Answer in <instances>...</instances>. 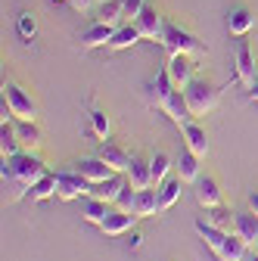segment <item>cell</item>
<instances>
[{
    "label": "cell",
    "mask_w": 258,
    "mask_h": 261,
    "mask_svg": "<svg viewBox=\"0 0 258 261\" xmlns=\"http://www.w3.org/2000/svg\"><path fill=\"white\" fill-rule=\"evenodd\" d=\"M237 81L252 87L255 84V53H252V44L249 41H240L237 44Z\"/></svg>",
    "instance_id": "obj_10"
},
{
    "label": "cell",
    "mask_w": 258,
    "mask_h": 261,
    "mask_svg": "<svg viewBox=\"0 0 258 261\" xmlns=\"http://www.w3.org/2000/svg\"><path fill=\"white\" fill-rule=\"evenodd\" d=\"M134 199H137V187L131 184V180H127L124 187H121V193L115 196V208H121V212H134Z\"/></svg>",
    "instance_id": "obj_33"
},
{
    "label": "cell",
    "mask_w": 258,
    "mask_h": 261,
    "mask_svg": "<svg viewBox=\"0 0 258 261\" xmlns=\"http://www.w3.org/2000/svg\"><path fill=\"white\" fill-rule=\"evenodd\" d=\"M180 90H184V96H187V106H190L193 115L212 112V109L218 106V100H221V87L212 84V81H205V78H193V81H190L187 87H180Z\"/></svg>",
    "instance_id": "obj_2"
},
{
    "label": "cell",
    "mask_w": 258,
    "mask_h": 261,
    "mask_svg": "<svg viewBox=\"0 0 258 261\" xmlns=\"http://www.w3.org/2000/svg\"><path fill=\"white\" fill-rule=\"evenodd\" d=\"M149 171H152V184L159 187V184L168 177V171H171V155L168 152H156L149 159Z\"/></svg>",
    "instance_id": "obj_29"
},
{
    "label": "cell",
    "mask_w": 258,
    "mask_h": 261,
    "mask_svg": "<svg viewBox=\"0 0 258 261\" xmlns=\"http://www.w3.org/2000/svg\"><path fill=\"white\" fill-rule=\"evenodd\" d=\"M28 196H31L35 202H41V199H50V196H56V171H47L41 180H35V184H31Z\"/></svg>",
    "instance_id": "obj_27"
},
{
    "label": "cell",
    "mask_w": 258,
    "mask_h": 261,
    "mask_svg": "<svg viewBox=\"0 0 258 261\" xmlns=\"http://www.w3.org/2000/svg\"><path fill=\"white\" fill-rule=\"evenodd\" d=\"M47 174V162L41 155H35L31 149L25 152H16L4 162V180H13L16 184V193H13V199H19V196H25L31 190V184L41 180Z\"/></svg>",
    "instance_id": "obj_1"
},
{
    "label": "cell",
    "mask_w": 258,
    "mask_h": 261,
    "mask_svg": "<svg viewBox=\"0 0 258 261\" xmlns=\"http://www.w3.org/2000/svg\"><path fill=\"white\" fill-rule=\"evenodd\" d=\"M249 208L258 215V190H252V193H249Z\"/></svg>",
    "instance_id": "obj_38"
},
{
    "label": "cell",
    "mask_w": 258,
    "mask_h": 261,
    "mask_svg": "<svg viewBox=\"0 0 258 261\" xmlns=\"http://www.w3.org/2000/svg\"><path fill=\"white\" fill-rule=\"evenodd\" d=\"M249 261H258V252H252V258H249Z\"/></svg>",
    "instance_id": "obj_40"
},
{
    "label": "cell",
    "mask_w": 258,
    "mask_h": 261,
    "mask_svg": "<svg viewBox=\"0 0 258 261\" xmlns=\"http://www.w3.org/2000/svg\"><path fill=\"white\" fill-rule=\"evenodd\" d=\"M134 25L140 28V35L149 38V41H159V38H162V28H165L162 16H159V10H156L152 4H146V7L140 10V16L134 19Z\"/></svg>",
    "instance_id": "obj_12"
},
{
    "label": "cell",
    "mask_w": 258,
    "mask_h": 261,
    "mask_svg": "<svg viewBox=\"0 0 258 261\" xmlns=\"http://www.w3.org/2000/svg\"><path fill=\"white\" fill-rule=\"evenodd\" d=\"M118 25L115 22H93L84 35H81V47L84 50H93V47H109V41L115 38Z\"/></svg>",
    "instance_id": "obj_8"
},
{
    "label": "cell",
    "mask_w": 258,
    "mask_h": 261,
    "mask_svg": "<svg viewBox=\"0 0 258 261\" xmlns=\"http://www.w3.org/2000/svg\"><path fill=\"white\" fill-rule=\"evenodd\" d=\"M205 212H209V215H205L209 224L221 227V230H230V227H234V218H237V215H230L224 205H215V208H205Z\"/></svg>",
    "instance_id": "obj_31"
},
{
    "label": "cell",
    "mask_w": 258,
    "mask_h": 261,
    "mask_svg": "<svg viewBox=\"0 0 258 261\" xmlns=\"http://www.w3.org/2000/svg\"><path fill=\"white\" fill-rule=\"evenodd\" d=\"M16 134H19V143L22 146H28V149H35V146H41L44 143V137H41V127L35 124V121H28V118H16Z\"/></svg>",
    "instance_id": "obj_22"
},
{
    "label": "cell",
    "mask_w": 258,
    "mask_h": 261,
    "mask_svg": "<svg viewBox=\"0 0 258 261\" xmlns=\"http://www.w3.org/2000/svg\"><path fill=\"white\" fill-rule=\"evenodd\" d=\"M19 146H22V143H19V134H16V127L7 121L4 127H0V149H4V159H10V155L22 152Z\"/></svg>",
    "instance_id": "obj_28"
},
{
    "label": "cell",
    "mask_w": 258,
    "mask_h": 261,
    "mask_svg": "<svg viewBox=\"0 0 258 261\" xmlns=\"http://www.w3.org/2000/svg\"><path fill=\"white\" fill-rule=\"evenodd\" d=\"M140 38H143V35H140V28H137L134 22H127V25H118L115 38L109 41V50H127V47H134Z\"/></svg>",
    "instance_id": "obj_24"
},
{
    "label": "cell",
    "mask_w": 258,
    "mask_h": 261,
    "mask_svg": "<svg viewBox=\"0 0 258 261\" xmlns=\"http://www.w3.org/2000/svg\"><path fill=\"white\" fill-rule=\"evenodd\" d=\"M196 202H199L202 208H215V205H221V202H224L221 180H218L215 174H205V177H199V180H196Z\"/></svg>",
    "instance_id": "obj_9"
},
{
    "label": "cell",
    "mask_w": 258,
    "mask_h": 261,
    "mask_svg": "<svg viewBox=\"0 0 258 261\" xmlns=\"http://www.w3.org/2000/svg\"><path fill=\"white\" fill-rule=\"evenodd\" d=\"M180 137H184L187 149H193L199 159H205V152H209V134H205L202 124H196V121L190 118L187 124H180Z\"/></svg>",
    "instance_id": "obj_13"
},
{
    "label": "cell",
    "mask_w": 258,
    "mask_h": 261,
    "mask_svg": "<svg viewBox=\"0 0 258 261\" xmlns=\"http://www.w3.org/2000/svg\"><path fill=\"white\" fill-rule=\"evenodd\" d=\"M124 16V0H103V7H100V22H115Z\"/></svg>",
    "instance_id": "obj_32"
},
{
    "label": "cell",
    "mask_w": 258,
    "mask_h": 261,
    "mask_svg": "<svg viewBox=\"0 0 258 261\" xmlns=\"http://www.w3.org/2000/svg\"><path fill=\"white\" fill-rule=\"evenodd\" d=\"M69 4H72L78 13H84V10H90V4H93V0H69Z\"/></svg>",
    "instance_id": "obj_37"
},
{
    "label": "cell",
    "mask_w": 258,
    "mask_h": 261,
    "mask_svg": "<svg viewBox=\"0 0 258 261\" xmlns=\"http://www.w3.org/2000/svg\"><path fill=\"white\" fill-rule=\"evenodd\" d=\"M159 109H162V112H165L177 127H180V124H187V121L193 118V112H190V106H187V96H184V90H180V87H177V90H174V93H171V96H168V100L159 106Z\"/></svg>",
    "instance_id": "obj_14"
},
{
    "label": "cell",
    "mask_w": 258,
    "mask_h": 261,
    "mask_svg": "<svg viewBox=\"0 0 258 261\" xmlns=\"http://www.w3.org/2000/svg\"><path fill=\"white\" fill-rule=\"evenodd\" d=\"M53 4H56V0H53Z\"/></svg>",
    "instance_id": "obj_42"
},
{
    "label": "cell",
    "mask_w": 258,
    "mask_h": 261,
    "mask_svg": "<svg viewBox=\"0 0 258 261\" xmlns=\"http://www.w3.org/2000/svg\"><path fill=\"white\" fill-rule=\"evenodd\" d=\"M16 25H19V35H22V38H35V35H38V19L31 16V13H22Z\"/></svg>",
    "instance_id": "obj_34"
},
{
    "label": "cell",
    "mask_w": 258,
    "mask_h": 261,
    "mask_svg": "<svg viewBox=\"0 0 258 261\" xmlns=\"http://www.w3.org/2000/svg\"><path fill=\"white\" fill-rule=\"evenodd\" d=\"M249 96H252V100H255V103H258V81H255V84H252V87H249Z\"/></svg>",
    "instance_id": "obj_39"
},
{
    "label": "cell",
    "mask_w": 258,
    "mask_h": 261,
    "mask_svg": "<svg viewBox=\"0 0 258 261\" xmlns=\"http://www.w3.org/2000/svg\"><path fill=\"white\" fill-rule=\"evenodd\" d=\"M234 233L240 240H246V246L255 249V243H258V215L252 208L249 212H237V218H234Z\"/></svg>",
    "instance_id": "obj_16"
},
{
    "label": "cell",
    "mask_w": 258,
    "mask_h": 261,
    "mask_svg": "<svg viewBox=\"0 0 258 261\" xmlns=\"http://www.w3.org/2000/svg\"><path fill=\"white\" fill-rule=\"evenodd\" d=\"M90 187L93 184L87 177H81L78 171H72V168L56 171V199H62V202H72L78 196H90Z\"/></svg>",
    "instance_id": "obj_5"
},
{
    "label": "cell",
    "mask_w": 258,
    "mask_h": 261,
    "mask_svg": "<svg viewBox=\"0 0 258 261\" xmlns=\"http://www.w3.org/2000/svg\"><path fill=\"white\" fill-rule=\"evenodd\" d=\"M4 100L10 103V109H13L16 118H28V121L38 118V103H35V96H31L22 84L7 81V84H4Z\"/></svg>",
    "instance_id": "obj_4"
},
{
    "label": "cell",
    "mask_w": 258,
    "mask_h": 261,
    "mask_svg": "<svg viewBox=\"0 0 258 261\" xmlns=\"http://www.w3.org/2000/svg\"><path fill=\"white\" fill-rule=\"evenodd\" d=\"M90 130H93V137H100V140H109V130H112V124H109V115L103 112V109H90Z\"/></svg>",
    "instance_id": "obj_30"
},
{
    "label": "cell",
    "mask_w": 258,
    "mask_h": 261,
    "mask_svg": "<svg viewBox=\"0 0 258 261\" xmlns=\"http://www.w3.org/2000/svg\"><path fill=\"white\" fill-rule=\"evenodd\" d=\"M134 221H137V215L134 212H121V208H115L112 205V212L103 218V224H100V230L106 233V237H121V233H127L134 227Z\"/></svg>",
    "instance_id": "obj_11"
},
{
    "label": "cell",
    "mask_w": 258,
    "mask_h": 261,
    "mask_svg": "<svg viewBox=\"0 0 258 261\" xmlns=\"http://www.w3.org/2000/svg\"><path fill=\"white\" fill-rule=\"evenodd\" d=\"M168 75H171V81L177 84V87H187L190 81H193V69H196V62H193V56L190 53H168Z\"/></svg>",
    "instance_id": "obj_7"
},
{
    "label": "cell",
    "mask_w": 258,
    "mask_h": 261,
    "mask_svg": "<svg viewBox=\"0 0 258 261\" xmlns=\"http://www.w3.org/2000/svg\"><path fill=\"white\" fill-rule=\"evenodd\" d=\"M252 25H255V16H252V10H249V7H237V10H230V16H227V28H230V35L246 38L249 31H252Z\"/></svg>",
    "instance_id": "obj_20"
},
{
    "label": "cell",
    "mask_w": 258,
    "mask_h": 261,
    "mask_svg": "<svg viewBox=\"0 0 258 261\" xmlns=\"http://www.w3.org/2000/svg\"><path fill=\"white\" fill-rule=\"evenodd\" d=\"M159 187H143L137 190V199H134V215L137 218H152L159 215Z\"/></svg>",
    "instance_id": "obj_19"
},
{
    "label": "cell",
    "mask_w": 258,
    "mask_h": 261,
    "mask_svg": "<svg viewBox=\"0 0 258 261\" xmlns=\"http://www.w3.org/2000/svg\"><path fill=\"white\" fill-rule=\"evenodd\" d=\"M199 155L193 152V149H184L180 155H177V162H174V168H177V177L184 180V184H196L199 177H202V165H199Z\"/></svg>",
    "instance_id": "obj_15"
},
{
    "label": "cell",
    "mask_w": 258,
    "mask_h": 261,
    "mask_svg": "<svg viewBox=\"0 0 258 261\" xmlns=\"http://www.w3.org/2000/svg\"><path fill=\"white\" fill-rule=\"evenodd\" d=\"M180 177H165L162 184H159V208L162 212H168L177 199H180Z\"/></svg>",
    "instance_id": "obj_25"
},
{
    "label": "cell",
    "mask_w": 258,
    "mask_h": 261,
    "mask_svg": "<svg viewBox=\"0 0 258 261\" xmlns=\"http://www.w3.org/2000/svg\"><path fill=\"white\" fill-rule=\"evenodd\" d=\"M124 184H127V177L115 171L109 180H103V184H93V187H90V196H100V199H106V202H115V196L121 193V187H124Z\"/></svg>",
    "instance_id": "obj_23"
},
{
    "label": "cell",
    "mask_w": 258,
    "mask_h": 261,
    "mask_svg": "<svg viewBox=\"0 0 258 261\" xmlns=\"http://www.w3.org/2000/svg\"><path fill=\"white\" fill-rule=\"evenodd\" d=\"M124 177L131 180L137 190H143V187H156V184H152V171H149V159H143V155H131V165H127Z\"/></svg>",
    "instance_id": "obj_18"
},
{
    "label": "cell",
    "mask_w": 258,
    "mask_h": 261,
    "mask_svg": "<svg viewBox=\"0 0 258 261\" xmlns=\"http://www.w3.org/2000/svg\"><path fill=\"white\" fill-rule=\"evenodd\" d=\"M177 90V84L171 81V75H168V69H162V72H156V81H152V103L156 106H162L168 96Z\"/></svg>",
    "instance_id": "obj_26"
},
{
    "label": "cell",
    "mask_w": 258,
    "mask_h": 261,
    "mask_svg": "<svg viewBox=\"0 0 258 261\" xmlns=\"http://www.w3.org/2000/svg\"><path fill=\"white\" fill-rule=\"evenodd\" d=\"M109 212H112V202L100 199V196H90V199L84 202V208H81V218H84L87 224H96V227H100Z\"/></svg>",
    "instance_id": "obj_21"
},
{
    "label": "cell",
    "mask_w": 258,
    "mask_h": 261,
    "mask_svg": "<svg viewBox=\"0 0 258 261\" xmlns=\"http://www.w3.org/2000/svg\"><path fill=\"white\" fill-rule=\"evenodd\" d=\"M0 118H4V124H7V121H10V118H16V115H13V109H10V103H7V100H4V103H0Z\"/></svg>",
    "instance_id": "obj_36"
},
{
    "label": "cell",
    "mask_w": 258,
    "mask_h": 261,
    "mask_svg": "<svg viewBox=\"0 0 258 261\" xmlns=\"http://www.w3.org/2000/svg\"><path fill=\"white\" fill-rule=\"evenodd\" d=\"M159 44H162L168 53H190V56H202V53H205L202 41L193 35V31H187V28H180V25H174V22H165Z\"/></svg>",
    "instance_id": "obj_3"
},
{
    "label": "cell",
    "mask_w": 258,
    "mask_h": 261,
    "mask_svg": "<svg viewBox=\"0 0 258 261\" xmlns=\"http://www.w3.org/2000/svg\"><path fill=\"white\" fill-rule=\"evenodd\" d=\"M96 155L106 159L118 174H124V171H127V165H131V155H127V149H124V146H118L115 140H103V143H100V149H96Z\"/></svg>",
    "instance_id": "obj_17"
},
{
    "label": "cell",
    "mask_w": 258,
    "mask_h": 261,
    "mask_svg": "<svg viewBox=\"0 0 258 261\" xmlns=\"http://www.w3.org/2000/svg\"><path fill=\"white\" fill-rule=\"evenodd\" d=\"M255 252H258V243H255Z\"/></svg>",
    "instance_id": "obj_41"
},
{
    "label": "cell",
    "mask_w": 258,
    "mask_h": 261,
    "mask_svg": "<svg viewBox=\"0 0 258 261\" xmlns=\"http://www.w3.org/2000/svg\"><path fill=\"white\" fill-rule=\"evenodd\" d=\"M143 7H146V0H124V16H131V22H134Z\"/></svg>",
    "instance_id": "obj_35"
},
{
    "label": "cell",
    "mask_w": 258,
    "mask_h": 261,
    "mask_svg": "<svg viewBox=\"0 0 258 261\" xmlns=\"http://www.w3.org/2000/svg\"><path fill=\"white\" fill-rule=\"evenodd\" d=\"M69 168H72V171H78L81 177H87L90 184H103V180H109V177L115 174V168L109 165L106 159H100V155H87V159H78V162H72Z\"/></svg>",
    "instance_id": "obj_6"
}]
</instances>
